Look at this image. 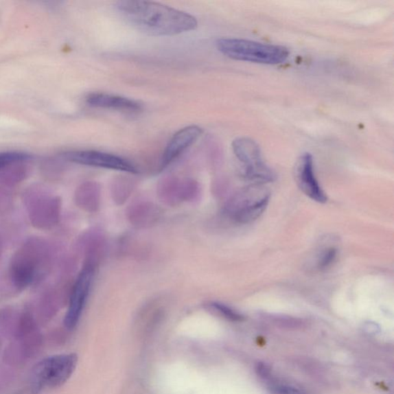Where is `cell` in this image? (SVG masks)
<instances>
[{
    "mask_svg": "<svg viewBox=\"0 0 394 394\" xmlns=\"http://www.w3.org/2000/svg\"><path fill=\"white\" fill-rule=\"evenodd\" d=\"M158 211L154 207L147 205H137L131 212V218L137 224L148 225L157 219Z\"/></svg>",
    "mask_w": 394,
    "mask_h": 394,
    "instance_id": "cell-15",
    "label": "cell"
},
{
    "mask_svg": "<svg viewBox=\"0 0 394 394\" xmlns=\"http://www.w3.org/2000/svg\"><path fill=\"white\" fill-rule=\"evenodd\" d=\"M235 156L242 164L248 180L257 183L271 182L275 174L264 161L262 150L256 141L249 137H239L232 143Z\"/></svg>",
    "mask_w": 394,
    "mask_h": 394,
    "instance_id": "cell-5",
    "label": "cell"
},
{
    "mask_svg": "<svg viewBox=\"0 0 394 394\" xmlns=\"http://www.w3.org/2000/svg\"><path fill=\"white\" fill-rule=\"evenodd\" d=\"M216 45L229 58L264 65H281L290 56L288 49L285 47L237 38H221Z\"/></svg>",
    "mask_w": 394,
    "mask_h": 394,
    "instance_id": "cell-2",
    "label": "cell"
},
{
    "mask_svg": "<svg viewBox=\"0 0 394 394\" xmlns=\"http://www.w3.org/2000/svg\"><path fill=\"white\" fill-rule=\"evenodd\" d=\"M269 201V194L250 195L247 199L240 200V205L231 207L233 218L240 224H250L263 214Z\"/></svg>",
    "mask_w": 394,
    "mask_h": 394,
    "instance_id": "cell-12",
    "label": "cell"
},
{
    "mask_svg": "<svg viewBox=\"0 0 394 394\" xmlns=\"http://www.w3.org/2000/svg\"><path fill=\"white\" fill-rule=\"evenodd\" d=\"M336 254H338V251L334 247L327 248L326 251H324L321 253L318 264H317L318 268L320 270L327 269L334 262Z\"/></svg>",
    "mask_w": 394,
    "mask_h": 394,
    "instance_id": "cell-16",
    "label": "cell"
},
{
    "mask_svg": "<svg viewBox=\"0 0 394 394\" xmlns=\"http://www.w3.org/2000/svg\"><path fill=\"white\" fill-rule=\"evenodd\" d=\"M32 157L23 152H0V172L31 160Z\"/></svg>",
    "mask_w": 394,
    "mask_h": 394,
    "instance_id": "cell-14",
    "label": "cell"
},
{
    "mask_svg": "<svg viewBox=\"0 0 394 394\" xmlns=\"http://www.w3.org/2000/svg\"><path fill=\"white\" fill-rule=\"evenodd\" d=\"M296 180L302 192L317 202L325 203L327 196L315 176L314 159L310 154H303L297 163Z\"/></svg>",
    "mask_w": 394,
    "mask_h": 394,
    "instance_id": "cell-9",
    "label": "cell"
},
{
    "mask_svg": "<svg viewBox=\"0 0 394 394\" xmlns=\"http://www.w3.org/2000/svg\"><path fill=\"white\" fill-rule=\"evenodd\" d=\"M269 394H302L296 387L286 384H273L269 386Z\"/></svg>",
    "mask_w": 394,
    "mask_h": 394,
    "instance_id": "cell-18",
    "label": "cell"
},
{
    "mask_svg": "<svg viewBox=\"0 0 394 394\" xmlns=\"http://www.w3.org/2000/svg\"><path fill=\"white\" fill-rule=\"evenodd\" d=\"M203 135L201 127L192 125L176 132L170 139L166 148H165L161 167L164 168L174 162L176 159L183 154L188 148L192 147Z\"/></svg>",
    "mask_w": 394,
    "mask_h": 394,
    "instance_id": "cell-10",
    "label": "cell"
},
{
    "mask_svg": "<svg viewBox=\"0 0 394 394\" xmlns=\"http://www.w3.org/2000/svg\"><path fill=\"white\" fill-rule=\"evenodd\" d=\"M270 367L264 363H258L256 366V371L259 376L262 378H268L270 375Z\"/></svg>",
    "mask_w": 394,
    "mask_h": 394,
    "instance_id": "cell-19",
    "label": "cell"
},
{
    "mask_svg": "<svg viewBox=\"0 0 394 394\" xmlns=\"http://www.w3.org/2000/svg\"><path fill=\"white\" fill-rule=\"evenodd\" d=\"M60 207L57 197L37 194L29 200L30 218L38 227L54 226L59 220Z\"/></svg>",
    "mask_w": 394,
    "mask_h": 394,
    "instance_id": "cell-8",
    "label": "cell"
},
{
    "mask_svg": "<svg viewBox=\"0 0 394 394\" xmlns=\"http://www.w3.org/2000/svg\"><path fill=\"white\" fill-rule=\"evenodd\" d=\"M48 257L45 244L37 239H31L24 244L12 257L10 275L12 283L23 290L34 283L41 275Z\"/></svg>",
    "mask_w": 394,
    "mask_h": 394,
    "instance_id": "cell-3",
    "label": "cell"
},
{
    "mask_svg": "<svg viewBox=\"0 0 394 394\" xmlns=\"http://www.w3.org/2000/svg\"><path fill=\"white\" fill-rule=\"evenodd\" d=\"M213 308L218 311L227 319L232 321H241L244 320V316L231 308L221 303H213Z\"/></svg>",
    "mask_w": 394,
    "mask_h": 394,
    "instance_id": "cell-17",
    "label": "cell"
},
{
    "mask_svg": "<svg viewBox=\"0 0 394 394\" xmlns=\"http://www.w3.org/2000/svg\"><path fill=\"white\" fill-rule=\"evenodd\" d=\"M66 161L84 166L123 171L130 174L138 173V170L126 159L97 150H73L62 154Z\"/></svg>",
    "mask_w": 394,
    "mask_h": 394,
    "instance_id": "cell-6",
    "label": "cell"
},
{
    "mask_svg": "<svg viewBox=\"0 0 394 394\" xmlns=\"http://www.w3.org/2000/svg\"><path fill=\"white\" fill-rule=\"evenodd\" d=\"M93 266L88 264L76 279L69 299V307L65 318V326L73 329L80 319L91 289Z\"/></svg>",
    "mask_w": 394,
    "mask_h": 394,
    "instance_id": "cell-7",
    "label": "cell"
},
{
    "mask_svg": "<svg viewBox=\"0 0 394 394\" xmlns=\"http://www.w3.org/2000/svg\"><path fill=\"white\" fill-rule=\"evenodd\" d=\"M86 102L92 107L124 112H139L143 108L142 104L135 100L105 93H90Z\"/></svg>",
    "mask_w": 394,
    "mask_h": 394,
    "instance_id": "cell-11",
    "label": "cell"
},
{
    "mask_svg": "<svg viewBox=\"0 0 394 394\" xmlns=\"http://www.w3.org/2000/svg\"><path fill=\"white\" fill-rule=\"evenodd\" d=\"M78 362L75 354L51 356L38 362L30 375L31 393L39 394L43 390L62 386L71 378Z\"/></svg>",
    "mask_w": 394,
    "mask_h": 394,
    "instance_id": "cell-4",
    "label": "cell"
},
{
    "mask_svg": "<svg viewBox=\"0 0 394 394\" xmlns=\"http://www.w3.org/2000/svg\"><path fill=\"white\" fill-rule=\"evenodd\" d=\"M76 205L89 212L96 211L100 203V187L97 183L82 184L75 195Z\"/></svg>",
    "mask_w": 394,
    "mask_h": 394,
    "instance_id": "cell-13",
    "label": "cell"
},
{
    "mask_svg": "<svg viewBox=\"0 0 394 394\" xmlns=\"http://www.w3.org/2000/svg\"><path fill=\"white\" fill-rule=\"evenodd\" d=\"M116 8L133 28L151 36H174L198 27L194 16L159 3L124 0Z\"/></svg>",
    "mask_w": 394,
    "mask_h": 394,
    "instance_id": "cell-1",
    "label": "cell"
}]
</instances>
